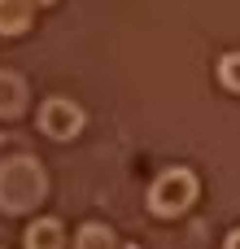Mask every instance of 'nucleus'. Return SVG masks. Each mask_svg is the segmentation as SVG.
Here are the masks:
<instances>
[{"label": "nucleus", "instance_id": "7", "mask_svg": "<svg viewBox=\"0 0 240 249\" xmlns=\"http://www.w3.org/2000/svg\"><path fill=\"white\" fill-rule=\"evenodd\" d=\"M74 249H122V245L114 241V232H109V228H101V223H87V228H79Z\"/></svg>", "mask_w": 240, "mask_h": 249}, {"label": "nucleus", "instance_id": "4", "mask_svg": "<svg viewBox=\"0 0 240 249\" xmlns=\"http://www.w3.org/2000/svg\"><path fill=\"white\" fill-rule=\"evenodd\" d=\"M31 0H0V35H17L31 26Z\"/></svg>", "mask_w": 240, "mask_h": 249}, {"label": "nucleus", "instance_id": "2", "mask_svg": "<svg viewBox=\"0 0 240 249\" xmlns=\"http://www.w3.org/2000/svg\"><path fill=\"white\" fill-rule=\"evenodd\" d=\"M192 197H197V175L184 171V166H171V171H162V175L153 179V188H149V210H153V214H179V210L192 206Z\"/></svg>", "mask_w": 240, "mask_h": 249}, {"label": "nucleus", "instance_id": "1", "mask_svg": "<svg viewBox=\"0 0 240 249\" xmlns=\"http://www.w3.org/2000/svg\"><path fill=\"white\" fill-rule=\"evenodd\" d=\"M44 197V171L31 162V158H9L0 166V206L9 214H22L31 210L35 201Z\"/></svg>", "mask_w": 240, "mask_h": 249}, {"label": "nucleus", "instance_id": "10", "mask_svg": "<svg viewBox=\"0 0 240 249\" xmlns=\"http://www.w3.org/2000/svg\"><path fill=\"white\" fill-rule=\"evenodd\" d=\"M31 4H48V0H31Z\"/></svg>", "mask_w": 240, "mask_h": 249}, {"label": "nucleus", "instance_id": "5", "mask_svg": "<svg viewBox=\"0 0 240 249\" xmlns=\"http://www.w3.org/2000/svg\"><path fill=\"white\" fill-rule=\"evenodd\" d=\"M26 249H61V223L57 219H35L26 228Z\"/></svg>", "mask_w": 240, "mask_h": 249}, {"label": "nucleus", "instance_id": "9", "mask_svg": "<svg viewBox=\"0 0 240 249\" xmlns=\"http://www.w3.org/2000/svg\"><path fill=\"white\" fill-rule=\"evenodd\" d=\"M223 249H240V228L232 232V236H227V241H223Z\"/></svg>", "mask_w": 240, "mask_h": 249}, {"label": "nucleus", "instance_id": "3", "mask_svg": "<svg viewBox=\"0 0 240 249\" xmlns=\"http://www.w3.org/2000/svg\"><path fill=\"white\" fill-rule=\"evenodd\" d=\"M39 127H44L52 140H70V136L83 127V109H79L74 101L52 96V101H44V105H39Z\"/></svg>", "mask_w": 240, "mask_h": 249}, {"label": "nucleus", "instance_id": "6", "mask_svg": "<svg viewBox=\"0 0 240 249\" xmlns=\"http://www.w3.org/2000/svg\"><path fill=\"white\" fill-rule=\"evenodd\" d=\"M26 101V83L13 70H0V114H17Z\"/></svg>", "mask_w": 240, "mask_h": 249}, {"label": "nucleus", "instance_id": "11", "mask_svg": "<svg viewBox=\"0 0 240 249\" xmlns=\"http://www.w3.org/2000/svg\"><path fill=\"white\" fill-rule=\"evenodd\" d=\"M122 249H136V245H122Z\"/></svg>", "mask_w": 240, "mask_h": 249}, {"label": "nucleus", "instance_id": "8", "mask_svg": "<svg viewBox=\"0 0 240 249\" xmlns=\"http://www.w3.org/2000/svg\"><path fill=\"white\" fill-rule=\"evenodd\" d=\"M219 79H223L232 92H240V53H227V57L219 61Z\"/></svg>", "mask_w": 240, "mask_h": 249}]
</instances>
